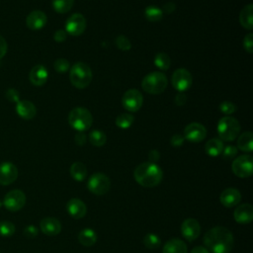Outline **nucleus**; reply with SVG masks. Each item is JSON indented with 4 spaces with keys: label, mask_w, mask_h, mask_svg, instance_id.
Instances as JSON below:
<instances>
[{
    "label": "nucleus",
    "mask_w": 253,
    "mask_h": 253,
    "mask_svg": "<svg viewBox=\"0 0 253 253\" xmlns=\"http://www.w3.org/2000/svg\"><path fill=\"white\" fill-rule=\"evenodd\" d=\"M7 49H8L7 42H6V40L0 35V59L6 54Z\"/></svg>",
    "instance_id": "46"
},
{
    "label": "nucleus",
    "mask_w": 253,
    "mask_h": 253,
    "mask_svg": "<svg viewBox=\"0 0 253 253\" xmlns=\"http://www.w3.org/2000/svg\"><path fill=\"white\" fill-rule=\"evenodd\" d=\"M54 69L59 73H64L69 69V62L65 58H57L53 63Z\"/></svg>",
    "instance_id": "37"
},
{
    "label": "nucleus",
    "mask_w": 253,
    "mask_h": 253,
    "mask_svg": "<svg viewBox=\"0 0 253 253\" xmlns=\"http://www.w3.org/2000/svg\"><path fill=\"white\" fill-rule=\"evenodd\" d=\"M5 96L8 99V101H10L12 103H17L20 101V94L16 89H13V88L8 89Z\"/></svg>",
    "instance_id": "40"
},
{
    "label": "nucleus",
    "mask_w": 253,
    "mask_h": 253,
    "mask_svg": "<svg viewBox=\"0 0 253 253\" xmlns=\"http://www.w3.org/2000/svg\"><path fill=\"white\" fill-rule=\"evenodd\" d=\"M72 178L78 182L83 181L87 176V168L82 162H74L69 169Z\"/></svg>",
    "instance_id": "28"
},
{
    "label": "nucleus",
    "mask_w": 253,
    "mask_h": 253,
    "mask_svg": "<svg viewBox=\"0 0 253 253\" xmlns=\"http://www.w3.org/2000/svg\"><path fill=\"white\" fill-rule=\"evenodd\" d=\"M239 132L240 125L236 119L226 116L218 121L217 133L220 140L232 141L238 136Z\"/></svg>",
    "instance_id": "6"
},
{
    "label": "nucleus",
    "mask_w": 253,
    "mask_h": 253,
    "mask_svg": "<svg viewBox=\"0 0 253 253\" xmlns=\"http://www.w3.org/2000/svg\"><path fill=\"white\" fill-rule=\"evenodd\" d=\"M115 43L117 47L123 51H127L131 47L130 41L124 35H119L115 40Z\"/></svg>",
    "instance_id": "36"
},
{
    "label": "nucleus",
    "mask_w": 253,
    "mask_h": 253,
    "mask_svg": "<svg viewBox=\"0 0 253 253\" xmlns=\"http://www.w3.org/2000/svg\"><path fill=\"white\" fill-rule=\"evenodd\" d=\"M143 103L142 94L137 89H129L125 92L122 98V104L128 112H137Z\"/></svg>",
    "instance_id": "11"
},
{
    "label": "nucleus",
    "mask_w": 253,
    "mask_h": 253,
    "mask_svg": "<svg viewBox=\"0 0 253 253\" xmlns=\"http://www.w3.org/2000/svg\"><path fill=\"white\" fill-rule=\"evenodd\" d=\"M175 8H176L175 4L172 3V2H169V3H166V4L164 5L162 12H165V13H167V14H170V13L174 12Z\"/></svg>",
    "instance_id": "49"
},
{
    "label": "nucleus",
    "mask_w": 253,
    "mask_h": 253,
    "mask_svg": "<svg viewBox=\"0 0 253 253\" xmlns=\"http://www.w3.org/2000/svg\"><path fill=\"white\" fill-rule=\"evenodd\" d=\"M69 125L78 131H84L91 127L93 117L89 110L83 107H76L72 109L68 115Z\"/></svg>",
    "instance_id": "4"
},
{
    "label": "nucleus",
    "mask_w": 253,
    "mask_h": 253,
    "mask_svg": "<svg viewBox=\"0 0 253 253\" xmlns=\"http://www.w3.org/2000/svg\"><path fill=\"white\" fill-rule=\"evenodd\" d=\"M204 243L211 253H229L233 247V235L223 226L211 228L204 236Z\"/></svg>",
    "instance_id": "1"
},
{
    "label": "nucleus",
    "mask_w": 253,
    "mask_h": 253,
    "mask_svg": "<svg viewBox=\"0 0 253 253\" xmlns=\"http://www.w3.org/2000/svg\"><path fill=\"white\" fill-rule=\"evenodd\" d=\"M16 112L19 117L24 120H32L37 114L36 106L28 100H20L17 102Z\"/></svg>",
    "instance_id": "22"
},
{
    "label": "nucleus",
    "mask_w": 253,
    "mask_h": 253,
    "mask_svg": "<svg viewBox=\"0 0 253 253\" xmlns=\"http://www.w3.org/2000/svg\"><path fill=\"white\" fill-rule=\"evenodd\" d=\"M184 141H185V138L181 134H174V135H172V137L170 139V143L174 147L181 146L184 143Z\"/></svg>",
    "instance_id": "42"
},
{
    "label": "nucleus",
    "mask_w": 253,
    "mask_h": 253,
    "mask_svg": "<svg viewBox=\"0 0 253 253\" xmlns=\"http://www.w3.org/2000/svg\"><path fill=\"white\" fill-rule=\"evenodd\" d=\"M175 104L179 107H182L186 104L187 102V96L183 93V92H179L176 96H175Z\"/></svg>",
    "instance_id": "44"
},
{
    "label": "nucleus",
    "mask_w": 253,
    "mask_h": 253,
    "mask_svg": "<svg viewBox=\"0 0 253 253\" xmlns=\"http://www.w3.org/2000/svg\"><path fill=\"white\" fill-rule=\"evenodd\" d=\"M40 228L45 235L55 236L61 231V223L54 217H44L40 222Z\"/></svg>",
    "instance_id": "17"
},
{
    "label": "nucleus",
    "mask_w": 253,
    "mask_h": 253,
    "mask_svg": "<svg viewBox=\"0 0 253 253\" xmlns=\"http://www.w3.org/2000/svg\"><path fill=\"white\" fill-rule=\"evenodd\" d=\"M67 36H66V32L63 31V30H57L54 35H53V39L54 41L58 42H64L66 40Z\"/></svg>",
    "instance_id": "45"
},
{
    "label": "nucleus",
    "mask_w": 253,
    "mask_h": 253,
    "mask_svg": "<svg viewBox=\"0 0 253 253\" xmlns=\"http://www.w3.org/2000/svg\"><path fill=\"white\" fill-rule=\"evenodd\" d=\"M219 110L225 115H231L236 111V107L229 101H224L219 105Z\"/></svg>",
    "instance_id": "38"
},
{
    "label": "nucleus",
    "mask_w": 253,
    "mask_h": 253,
    "mask_svg": "<svg viewBox=\"0 0 253 253\" xmlns=\"http://www.w3.org/2000/svg\"><path fill=\"white\" fill-rule=\"evenodd\" d=\"M206 135L207 129L200 123H191L184 129V138L191 142H200Z\"/></svg>",
    "instance_id": "13"
},
{
    "label": "nucleus",
    "mask_w": 253,
    "mask_h": 253,
    "mask_svg": "<svg viewBox=\"0 0 253 253\" xmlns=\"http://www.w3.org/2000/svg\"><path fill=\"white\" fill-rule=\"evenodd\" d=\"M15 225L9 220L0 221V236L9 237L15 233Z\"/></svg>",
    "instance_id": "35"
},
{
    "label": "nucleus",
    "mask_w": 253,
    "mask_h": 253,
    "mask_svg": "<svg viewBox=\"0 0 253 253\" xmlns=\"http://www.w3.org/2000/svg\"><path fill=\"white\" fill-rule=\"evenodd\" d=\"M46 22H47V17L41 10L32 11L27 16V19H26L27 27L31 30H34V31H38V30L42 29L45 26Z\"/></svg>",
    "instance_id": "16"
},
{
    "label": "nucleus",
    "mask_w": 253,
    "mask_h": 253,
    "mask_svg": "<svg viewBox=\"0 0 253 253\" xmlns=\"http://www.w3.org/2000/svg\"><path fill=\"white\" fill-rule=\"evenodd\" d=\"M47 77H48V72H47L46 68L41 64L34 66L31 69L30 75H29V79H30L31 83L35 86L44 85L47 80Z\"/></svg>",
    "instance_id": "20"
},
{
    "label": "nucleus",
    "mask_w": 253,
    "mask_h": 253,
    "mask_svg": "<svg viewBox=\"0 0 253 253\" xmlns=\"http://www.w3.org/2000/svg\"><path fill=\"white\" fill-rule=\"evenodd\" d=\"M221 154L223 159H231L237 154V147L234 145H226L223 147Z\"/></svg>",
    "instance_id": "39"
},
{
    "label": "nucleus",
    "mask_w": 253,
    "mask_h": 253,
    "mask_svg": "<svg viewBox=\"0 0 253 253\" xmlns=\"http://www.w3.org/2000/svg\"><path fill=\"white\" fill-rule=\"evenodd\" d=\"M253 5H246L239 14V22L244 29L252 30L253 29V17H252Z\"/></svg>",
    "instance_id": "24"
},
{
    "label": "nucleus",
    "mask_w": 253,
    "mask_h": 253,
    "mask_svg": "<svg viewBox=\"0 0 253 253\" xmlns=\"http://www.w3.org/2000/svg\"><path fill=\"white\" fill-rule=\"evenodd\" d=\"M232 172L240 178H247L253 172V159L251 155H240L235 158L231 165Z\"/></svg>",
    "instance_id": "8"
},
{
    "label": "nucleus",
    "mask_w": 253,
    "mask_h": 253,
    "mask_svg": "<svg viewBox=\"0 0 253 253\" xmlns=\"http://www.w3.org/2000/svg\"><path fill=\"white\" fill-rule=\"evenodd\" d=\"M223 149V143L222 140L219 138H211L207 141L205 150L210 156H217L221 154Z\"/></svg>",
    "instance_id": "27"
},
{
    "label": "nucleus",
    "mask_w": 253,
    "mask_h": 253,
    "mask_svg": "<svg viewBox=\"0 0 253 253\" xmlns=\"http://www.w3.org/2000/svg\"><path fill=\"white\" fill-rule=\"evenodd\" d=\"M243 46L247 52L252 53L253 51V35L252 34H248L245 36L243 40Z\"/></svg>",
    "instance_id": "41"
},
{
    "label": "nucleus",
    "mask_w": 253,
    "mask_h": 253,
    "mask_svg": "<svg viewBox=\"0 0 253 253\" xmlns=\"http://www.w3.org/2000/svg\"><path fill=\"white\" fill-rule=\"evenodd\" d=\"M66 210L69 215L74 218H82L87 212L86 205L79 199H70L66 204Z\"/></svg>",
    "instance_id": "21"
},
{
    "label": "nucleus",
    "mask_w": 253,
    "mask_h": 253,
    "mask_svg": "<svg viewBox=\"0 0 253 253\" xmlns=\"http://www.w3.org/2000/svg\"><path fill=\"white\" fill-rule=\"evenodd\" d=\"M78 240L83 246H92L97 241V233L92 228H84L79 232Z\"/></svg>",
    "instance_id": "26"
},
{
    "label": "nucleus",
    "mask_w": 253,
    "mask_h": 253,
    "mask_svg": "<svg viewBox=\"0 0 253 253\" xmlns=\"http://www.w3.org/2000/svg\"><path fill=\"white\" fill-rule=\"evenodd\" d=\"M18 178V168L11 162L0 164V185L7 186L16 181Z\"/></svg>",
    "instance_id": "14"
},
{
    "label": "nucleus",
    "mask_w": 253,
    "mask_h": 253,
    "mask_svg": "<svg viewBox=\"0 0 253 253\" xmlns=\"http://www.w3.org/2000/svg\"><path fill=\"white\" fill-rule=\"evenodd\" d=\"M143 244L148 249H156L160 246L161 240L158 235L154 233H147L143 238Z\"/></svg>",
    "instance_id": "33"
},
{
    "label": "nucleus",
    "mask_w": 253,
    "mask_h": 253,
    "mask_svg": "<svg viewBox=\"0 0 253 253\" xmlns=\"http://www.w3.org/2000/svg\"><path fill=\"white\" fill-rule=\"evenodd\" d=\"M38 228L34 225H29L24 229V235L28 238H34L38 235Z\"/></svg>",
    "instance_id": "43"
},
{
    "label": "nucleus",
    "mask_w": 253,
    "mask_h": 253,
    "mask_svg": "<svg viewBox=\"0 0 253 253\" xmlns=\"http://www.w3.org/2000/svg\"><path fill=\"white\" fill-rule=\"evenodd\" d=\"M219 200L225 208H231L238 205L241 200V194L235 188H227L220 194Z\"/></svg>",
    "instance_id": "19"
},
{
    "label": "nucleus",
    "mask_w": 253,
    "mask_h": 253,
    "mask_svg": "<svg viewBox=\"0 0 253 253\" xmlns=\"http://www.w3.org/2000/svg\"><path fill=\"white\" fill-rule=\"evenodd\" d=\"M193 82L191 73L185 68L176 69L171 77L172 86L179 92H184L188 90Z\"/></svg>",
    "instance_id": "10"
},
{
    "label": "nucleus",
    "mask_w": 253,
    "mask_h": 253,
    "mask_svg": "<svg viewBox=\"0 0 253 253\" xmlns=\"http://www.w3.org/2000/svg\"><path fill=\"white\" fill-rule=\"evenodd\" d=\"M237 148L245 152H251L253 149V134L251 131H245L237 138Z\"/></svg>",
    "instance_id": "25"
},
{
    "label": "nucleus",
    "mask_w": 253,
    "mask_h": 253,
    "mask_svg": "<svg viewBox=\"0 0 253 253\" xmlns=\"http://www.w3.org/2000/svg\"><path fill=\"white\" fill-rule=\"evenodd\" d=\"M133 177L140 186L152 188L160 184L163 178V172L155 163L144 162L134 169Z\"/></svg>",
    "instance_id": "2"
},
{
    "label": "nucleus",
    "mask_w": 253,
    "mask_h": 253,
    "mask_svg": "<svg viewBox=\"0 0 253 253\" xmlns=\"http://www.w3.org/2000/svg\"><path fill=\"white\" fill-rule=\"evenodd\" d=\"M133 120L134 118L130 114H126V113L121 114L116 119V125L121 128H127L132 125Z\"/></svg>",
    "instance_id": "34"
},
{
    "label": "nucleus",
    "mask_w": 253,
    "mask_h": 253,
    "mask_svg": "<svg viewBox=\"0 0 253 253\" xmlns=\"http://www.w3.org/2000/svg\"><path fill=\"white\" fill-rule=\"evenodd\" d=\"M107 136L105 132H103L100 129H94L89 133V141L94 146H103L106 143Z\"/></svg>",
    "instance_id": "29"
},
{
    "label": "nucleus",
    "mask_w": 253,
    "mask_h": 253,
    "mask_svg": "<svg viewBox=\"0 0 253 253\" xmlns=\"http://www.w3.org/2000/svg\"><path fill=\"white\" fill-rule=\"evenodd\" d=\"M234 219L238 223H249L253 219V208L250 204H242L234 210Z\"/></svg>",
    "instance_id": "18"
},
{
    "label": "nucleus",
    "mask_w": 253,
    "mask_h": 253,
    "mask_svg": "<svg viewBox=\"0 0 253 253\" xmlns=\"http://www.w3.org/2000/svg\"><path fill=\"white\" fill-rule=\"evenodd\" d=\"M69 80L71 84L78 88L84 89L89 86L92 80V71L89 65L83 62H77L72 65L69 72Z\"/></svg>",
    "instance_id": "3"
},
{
    "label": "nucleus",
    "mask_w": 253,
    "mask_h": 253,
    "mask_svg": "<svg viewBox=\"0 0 253 253\" xmlns=\"http://www.w3.org/2000/svg\"><path fill=\"white\" fill-rule=\"evenodd\" d=\"M2 204H3V203H2V201H1V200H0V208H1V206H2Z\"/></svg>",
    "instance_id": "51"
},
{
    "label": "nucleus",
    "mask_w": 253,
    "mask_h": 253,
    "mask_svg": "<svg viewBox=\"0 0 253 253\" xmlns=\"http://www.w3.org/2000/svg\"><path fill=\"white\" fill-rule=\"evenodd\" d=\"M188 248L184 241L178 238L168 240L162 250V253H187Z\"/></svg>",
    "instance_id": "23"
},
{
    "label": "nucleus",
    "mask_w": 253,
    "mask_h": 253,
    "mask_svg": "<svg viewBox=\"0 0 253 253\" xmlns=\"http://www.w3.org/2000/svg\"><path fill=\"white\" fill-rule=\"evenodd\" d=\"M142 89L149 94H160L167 87V77L158 71H153L146 74L141 81Z\"/></svg>",
    "instance_id": "5"
},
{
    "label": "nucleus",
    "mask_w": 253,
    "mask_h": 253,
    "mask_svg": "<svg viewBox=\"0 0 253 253\" xmlns=\"http://www.w3.org/2000/svg\"><path fill=\"white\" fill-rule=\"evenodd\" d=\"M181 232L188 241H193L197 239L200 235V232H201L200 223L195 218H187L182 222Z\"/></svg>",
    "instance_id": "15"
},
{
    "label": "nucleus",
    "mask_w": 253,
    "mask_h": 253,
    "mask_svg": "<svg viewBox=\"0 0 253 253\" xmlns=\"http://www.w3.org/2000/svg\"><path fill=\"white\" fill-rule=\"evenodd\" d=\"M73 3L74 0H52V7L57 13L63 14L72 8Z\"/></svg>",
    "instance_id": "32"
},
{
    "label": "nucleus",
    "mask_w": 253,
    "mask_h": 253,
    "mask_svg": "<svg viewBox=\"0 0 253 253\" xmlns=\"http://www.w3.org/2000/svg\"><path fill=\"white\" fill-rule=\"evenodd\" d=\"M86 29V19L80 13L71 15L65 23V32L71 36L78 37L84 33Z\"/></svg>",
    "instance_id": "12"
},
{
    "label": "nucleus",
    "mask_w": 253,
    "mask_h": 253,
    "mask_svg": "<svg viewBox=\"0 0 253 253\" xmlns=\"http://www.w3.org/2000/svg\"><path fill=\"white\" fill-rule=\"evenodd\" d=\"M191 253H210V251H209L206 247L197 246V247H194V248L192 249Z\"/></svg>",
    "instance_id": "50"
},
{
    "label": "nucleus",
    "mask_w": 253,
    "mask_h": 253,
    "mask_svg": "<svg viewBox=\"0 0 253 253\" xmlns=\"http://www.w3.org/2000/svg\"><path fill=\"white\" fill-rule=\"evenodd\" d=\"M87 187L91 193L101 196L110 190L111 181L107 175L103 173H95L89 178Z\"/></svg>",
    "instance_id": "7"
},
{
    "label": "nucleus",
    "mask_w": 253,
    "mask_h": 253,
    "mask_svg": "<svg viewBox=\"0 0 253 253\" xmlns=\"http://www.w3.org/2000/svg\"><path fill=\"white\" fill-rule=\"evenodd\" d=\"M86 135L82 132V131H79L76 135H75V142L76 144L78 145H84L85 142H86Z\"/></svg>",
    "instance_id": "47"
},
{
    "label": "nucleus",
    "mask_w": 253,
    "mask_h": 253,
    "mask_svg": "<svg viewBox=\"0 0 253 253\" xmlns=\"http://www.w3.org/2000/svg\"><path fill=\"white\" fill-rule=\"evenodd\" d=\"M148 158H149V160H150L149 162L155 163L157 160H159V158H160V153H159L157 150H155V149L150 150L149 153H148Z\"/></svg>",
    "instance_id": "48"
},
{
    "label": "nucleus",
    "mask_w": 253,
    "mask_h": 253,
    "mask_svg": "<svg viewBox=\"0 0 253 253\" xmlns=\"http://www.w3.org/2000/svg\"><path fill=\"white\" fill-rule=\"evenodd\" d=\"M144 16L146 20L150 22H158L163 17L162 9L155 7V6H148L144 10Z\"/></svg>",
    "instance_id": "30"
},
{
    "label": "nucleus",
    "mask_w": 253,
    "mask_h": 253,
    "mask_svg": "<svg viewBox=\"0 0 253 253\" xmlns=\"http://www.w3.org/2000/svg\"><path fill=\"white\" fill-rule=\"evenodd\" d=\"M154 64L161 70H167L171 64L169 55L165 52H158L154 57Z\"/></svg>",
    "instance_id": "31"
},
{
    "label": "nucleus",
    "mask_w": 253,
    "mask_h": 253,
    "mask_svg": "<svg viewBox=\"0 0 253 253\" xmlns=\"http://www.w3.org/2000/svg\"><path fill=\"white\" fill-rule=\"evenodd\" d=\"M2 203L8 211H18L26 204V195L21 190H12L5 195Z\"/></svg>",
    "instance_id": "9"
}]
</instances>
